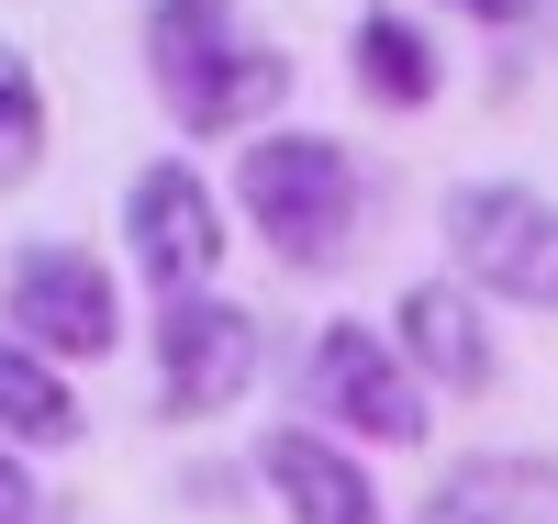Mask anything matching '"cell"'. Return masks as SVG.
<instances>
[{
    "instance_id": "cell-1",
    "label": "cell",
    "mask_w": 558,
    "mask_h": 524,
    "mask_svg": "<svg viewBox=\"0 0 558 524\" xmlns=\"http://www.w3.org/2000/svg\"><path fill=\"white\" fill-rule=\"evenodd\" d=\"M235 190H246V223L291 268H336L347 223H357V168H347L336 134H257Z\"/></svg>"
},
{
    "instance_id": "cell-2",
    "label": "cell",
    "mask_w": 558,
    "mask_h": 524,
    "mask_svg": "<svg viewBox=\"0 0 558 524\" xmlns=\"http://www.w3.org/2000/svg\"><path fill=\"white\" fill-rule=\"evenodd\" d=\"M447 257L470 291L492 302H525V313H558V202L525 179H470L447 190Z\"/></svg>"
},
{
    "instance_id": "cell-3",
    "label": "cell",
    "mask_w": 558,
    "mask_h": 524,
    "mask_svg": "<svg viewBox=\"0 0 558 524\" xmlns=\"http://www.w3.org/2000/svg\"><path fill=\"white\" fill-rule=\"evenodd\" d=\"M257 313L246 302H223V291H179L157 313V402L179 424H202V413H235L246 402V379H257Z\"/></svg>"
},
{
    "instance_id": "cell-4",
    "label": "cell",
    "mask_w": 558,
    "mask_h": 524,
    "mask_svg": "<svg viewBox=\"0 0 558 524\" xmlns=\"http://www.w3.org/2000/svg\"><path fill=\"white\" fill-rule=\"evenodd\" d=\"M12 336L34 357H112L123 346V291H112V268H89L78 246H23L12 257Z\"/></svg>"
},
{
    "instance_id": "cell-5",
    "label": "cell",
    "mask_w": 558,
    "mask_h": 524,
    "mask_svg": "<svg viewBox=\"0 0 558 524\" xmlns=\"http://www.w3.org/2000/svg\"><path fill=\"white\" fill-rule=\"evenodd\" d=\"M123 246H134V268L157 279V291L179 302V291H213V268H223V202H213V179L202 168H146L123 190Z\"/></svg>"
},
{
    "instance_id": "cell-6",
    "label": "cell",
    "mask_w": 558,
    "mask_h": 524,
    "mask_svg": "<svg viewBox=\"0 0 558 524\" xmlns=\"http://www.w3.org/2000/svg\"><path fill=\"white\" fill-rule=\"evenodd\" d=\"M313 402L336 424H357V436H380V447H425V379L368 324H324L313 336Z\"/></svg>"
},
{
    "instance_id": "cell-7",
    "label": "cell",
    "mask_w": 558,
    "mask_h": 524,
    "mask_svg": "<svg viewBox=\"0 0 558 524\" xmlns=\"http://www.w3.org/2000/svg\"><path fill=\"white\" fill-rule=\"evenodd\" d=\"M391 346L425 391H492V324H481L470 279H413L391 313Z\"/></svg>"
},
{
    "instance_id": "cell-8",
    "label": "cell",
    "mask_w": 558,
    "mask_h": 524,
    "mask_svg": "<svg viewBox=\"0 0 558 524\" xmlns=\"http://www.w3.org/2000/svg\"><path fill=\"white\" fill-rule=\"evenodd\" d=\"M257 480L279 491L291 524H380L368 468H357L336 436H313V424H268V436H257Z\"/></svg>"
},
{
    "instance_id": "cell-9",
    "label": "cell",
    "mask_w": 558,
    "mask_h": 524,
    "mask_svg": "<svg viewBox=\"0 0 558 524\" xmlns=\"http://www.w3.org/2000/svg\"><path fill=\"white\" fill-rule=\"evenodd\" d=\"M157 89H168V112L191 123V134H246L257 112H279V89H291V57H279V45H246V34H223L213 57L168 68Z\"/></svg>"
},
{
    "instance_id": "cell-10",
    "label": "cell",
    "mask_w": 558,
    "mask_h": 524,
    "mask_svg": "<svg viewBox=\"0 0 558 524\" xmlns=\"http://www.w3.org/2000/svg\"><path fill=\"white\" fill-rule=\"evenodd\" d=\"M413 524H558V468L547 458H470L425 491Z\"/></svg>"
},
{
    "instance_id": "cell-11",
    "label": "cell",
    "mask_w": 558,
    "mask_h": 524,
    "mask_svg": "<svg viewBox=\"0 0 558 524\" xmlns=\"http://www.w3.org/2000/svg\"><path fill=\"white\" fill-rule=\"evenodd\" d=\"M0 447H78V391L57 357L0 336Z\"/></svg>"
},
{
    "instance_id": "cell-12",
    "label": "cell",
    "mask_w": 558,
    "mask_h": 524,
    "mask_svg": "<svg viewBox=\"0 0 558 524\" xmlns=\"http://www.w3.org/2000/svg\"><path fill=\"white\" fill-rule=\"evenodd\" d=\"M357 78L380 89L391 112H413V101H425V89H436V57H425V34H413V23L368 12V23H357Z\"/></svg>"
},
{
    "instance_id": "cell-13",
    "label": "cell",
    "mask_w": 558,
    "mask_h": 524,
    "mask_svg": "<svg viewBox=\"0 0 558 524\" xmlns=\"http://www.w3.org/2000/svg\"><path fill=\"white\" fill-rule=\"evenodd\" d=\"M45 168V78L23 68V45H0V190H23Z\"/></svg>"
},
{
    "instance_id": "cell-14",
    "label": "cell",
    "mask_w": 558,
    "mask_h": 524,
    "mask_svg": "<svg viewBox=\"0 0 558 524\" xmlns=\"http://www.w3.org/2000/svg\"><path fill=\"white\" fill-rule=\"evenodd\" d=\"M223 34H235V0H157V12H146V57H157V78H168V68L213 57Z\"/></svg>"
},
{
    "instance_id": "cell-15",
    "label": "cell",
    "mask_w": 558,
    "mask_h": 524,
    "mask_svg": "<svg viewBox=\"0 0 558 524\" xmlns=\"http://www.w3.org/2000/svg\"><path fill=\"white\" fill-rule=\"evenodd\" d=\"M34 513H45V502H34V468L0 447V524H34Z\"/></svg>"
},
{
    "instance_id": "cell-16",
    "label": "cell",
    "mask_w": 558,
    "mask_h": 524,
    "mask_svg": "<svg viewBox=\"0 0 558 524\" xmlns=\"http://www.w3.org/2000/svg\"><path fill=\"white\" fill-rule=\"evenodd\" d=\"M458 12H470V23H536L547 0H458Z\"/></svg>"
}]
</instances>
